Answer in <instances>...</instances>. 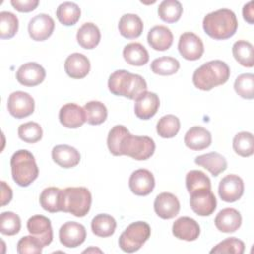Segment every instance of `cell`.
Listing matches in <instances>:
<instances>
[{
	"instance_id": "1",
	"label": "cell",
	"mask_w": 254,
	"mask_h": 254,
	"mask_svg": "<svg viewBox=\"0 0 254 254\" xmlns=\"http://www.w3.org/2000/svg\"><path fill=\"white\" fill-rule=\"evenodd\" d=\"M204 32L214 40H226L237 30L238 22L233 11L219 9L207 14L202 21Z\"/></svg>"
},
{
	"instance_id": "2",
	"label": "cell",
	"mask_w": 254,
	"mask_h": 254,
	"mask_svg": "<svg viewBox=\"0 0 254 254\" xmlns=\"http://www.w3.org/2000/svg\"><path fill=\"white\" fill-rule=\"evenodd\" d=\"M230 75V69L226 63L214 60L207 62L196 68L192 75L194 86L200 90H210L215 86L224 84Z\"/></svg>"
},
{
	"instance_id": "3",
	"label": "cell",
	"mask_w": 254,
	"mask_h": 254,
	"mask_svg": "<svg viewBox=\"0 0 254 254\" xmlns=\"http://www.w3.org/2000/svg\"><path fill=\"white\" fill-rule=\"evenodd\" d=\"M108 88L114 95L136 99L141 93L147 91V82L139 74L119 69L110 74Z\"/></svg>"
},
{
	"instance_id": "4",
	"label": "cell",
	"mask_w": 254,
	"mask_h": 254,
	"mask_svg": "<svg viewBox=\"0 0 254 254\" xmlns=\"http://www.w3.org/2000/svg\"><path fill=\"white\" fill-rule=\"evenodd\" d=\"M12 178L21 187L30 186L39 176V169L35 158L28 150H18L10 161Z\"/></svg>"
},
{
	"instance_id": "5",
	"label": "cell",
	"mask_w": 254,
	"mask_h": 254,
	"mask_svg": "<svg viewBox=\"0 0 254 254\" xmlns=\"http://www.w3.org/2000/svg\"><path fill=\"white\" fill-rule=\"evenodd\" d=\"M91 206V193L84 187H69L62 190V211L76 217L85 216Z\"/></svg>"
},
{
	"instance_id": "6",
	"label": "cell",
	"mask_w": 254,
	"mask_h": 254,
	"mask_svg": "<svg viewBox=\"0 0 254 254\" xmlns=\"http://www.w3.org/2000/svg\"><path fill=\"white\" fill-rule=\"evenodd\" d=\"M155 142L148 136H136L126 133L120 143V156L126 155L132 159L143 161L149 159L155 152Z\"/></svg>"
},
{
	"instance_id": "7",
	"label": "cell",
	"mask_w": 254,
	"mask_h": 254,
	"mask_svg": "<svg viewBox=\"0 0 254 254\" xmlns=\"http://www.w3.org/2000/svg\"><path fill=\"white\" fill-rule=\"evenodd\" d=\"M151 235V227L145 221H136L126 227L119 237L120 248L127 253L138 251Z\"/></svg>"
},
{
	"instance_id": "8",
	"label": "cell",
	"mask_w": 254,
	"mask_h": 254,
	"mask_svg": "<svg viewBox=\"0 0 254 254\" xmlns=\"http://www.w3.org/2000/svg\"><path fill=\"white\" fill-rule=\"evenodd\" d=\"M7 108L13 117L21 119L31 115L34 112L35 101L34 98L27 92L14 91L8 97Z\"/></svg>"
},
{
	"instance_id": "9",
	"label": "cell",
	"mask_w": 254,
	"mask_h": 254,
	"mask_svg": "<svg viewBox=\"0 0 254 254\" xmlns=\"http://www.w3.org/2000/svg\"><path fill=\"white\" fill-rule=\"evenodd\" d=\"M190 194V207L197 215L208 216L214 212L216 208V198L211 190H196Z\"/></svg>"
},
{
	"instance_id": "10",
	"label": "cell",
	"mask_w": 254,
	"mask_h": 254,
	"mask_svg": "<svg viewBox=\"0 0 254 254\" xmlns=\"http://www.w3.org/2000/svg\"><path fill=\"white\" fill-rule=\"evenodd\" d=\"M178 49L182 57L189 61H196L200 59L204 52L201 39L191 32H186L181 35Z\"/></svg>"
},
{
	"instance_id": "11",
	"label": "cell",
	"mask_w": 254,
	"mask_h": 254,
	"mask_svg": "<svg viewBox=\"0 0 254 254\" xmlns=\"http://www.w3.org/2000/svg\"><path fill=\"white\" fill-rule=\"evenodd\" d=\"M61 243L68 248H74L82 244L86 238L85 227L75 221H67L59 231Z\"/></svg>"
},
{
	"instance_id": "12",
	"label": "cell",
	"mask_w": 254,
	"mask_h": 254,
	"mask_svg": "<svg viewBox=\"0 0 254 254\" xmlns=\"http://www.w3.org/2000/svg\"><path fill=\"white\" fill-rule=\"evenodd\" d=\"M244 191L242 179L237 175H227L219 183L218 194L223 201L234 202L238 200Z\"/></svg>"
},
{
	"instance_id": "13",
	"label": "cell",
	"mask_w": 254,
	"mask_h": 254,
	"mask_svg": "<svg viewBox=\"0 0 254 254\" xmlns=\"http://www.w3.org/2000/svg\"><path fill=\"white\" fill-rule=\"evenodd\" d=\"M55 22L48 14H38L33 17L28 25V32L32 40L45 41L53 34Z\"/></svg>"
},
{
	"instance_id": "14",
	"label": "cell",
	"mask_w": 254,
	"mask_h": 254,
	"mask_svg": "<svg viewBox=\"0 0 254 254\" xmlns=\"http://www.w3.org/2000/svg\"><path fill=\"white\" fill-rule=\"evenodd\" d=\"M155 187V179L153 174L146 169L134 171L129 179V188L136 195H148Z\"/></svg>"
},
{
	"instance_id": "15",
	"label": "cell",
	"mask_w": 254,
	"mask_h": 254,
	"mask_svg": "<svg viewBox=\"0 0 254 254\" xmlns=\"http://www.w3.org/2000/svg\"><path fill=\"white\" fill-rule=\"evenodd\" d=\"M45 77V68L41 64L34 62L22 64L16 72L17 80L25 86H36L42 83Z\"/></svg>"
},
{
	"instance_id": "16",
	"label": "cell",
	"mask_w": 254,
	"mask_h": 254,
	"mask_svg": "<svg viewBox=\"0 0 254 254\" xmlns=\"http://www.w3.org/2000/svg\"><path fill=\"white\" fill-rule=\"evenodd\" d=\"M27 229L31 235L37 237L43 246L49 245L53 240L51 220L44 215H34L27 221Z\"/></svg>"
},
{
	"instance_id": "17",
	"label": "cell",
	"mask_w": 254,
	"mask_h": 254,
	"mask_svg": "<svg viewBox=\"0 0 254 254\" xmlns=\"http://www.w3.org/2000/svg\"><path fill=\"white\" fill-rule=\"evenodd\" d=\"M159 106V96L154 92L145 91L135 99L134 110L138 118L148 120L157 113Z\"/></svg>"
},
{
	"instance_id": "18",
	"label": "cell",
	"mask_w": 254,
	"mask_h": 254,
	"mask_svg": "<svg viewBox=\"0 0 254 254\" xmlns=\"http://www.w3.org/2000/svg\"><path fill=\"white\" fill-rule=\"evenodd\" d=\"M154 209L157 215L161 218L171 219L178 215L180 211V201L175 194L171 192H162L155 198Z\"/></svg>"
},
{
	"instance_id": "19",
	"label": "cell",
	"mask_w": 254,
	"mask_h": 254,
	"mask_svg": "<svg viewBox=\"0 0 254 254\" xmlns=\"http://www.w3.org/2000/svg\"><path fill=\"white\" fill-rule=\"evenodd\" d=\"M59 119L64 127L71 129L82 126L86 121L84 109L75 103L64 104L60 109Z\"/></svg>"
},
{
	"instance_id": "20",
	"label": "cell",
	"mask_w": 254,
	"mask_h": 254,
	"mask_svg": "<svg viewBox=\"0 0 254 254\" xmlns=\"http://www.w3.org/2000/svg\"><path fill=\"white\" fill-rule=\"evenodd\" d=\"M173 234L175 237L186 240L193 241L198 238L200 227L198 223L189 216H182L173 223Z\"/></svg>"
},
{
	"instance_id": "21",
	"label": "cell",
	"mask_w": 254,
	"mask_h": 254,
	"mask_svg": "<svg viewBox=\"0 0 254 254\" xmlns=\"http://www.w3.org/2000/svg\"><path fill=\"white\" fill-rule=\"evenodd\" d=\"M64 70L71 78H83L90 70L89 60L80 53H73L66 58L64 62Z\"/></svg>"
},
{
	"instance_id": "22",
	"label": "cell",
	"mask_w": 254,
	"mask_h": 254,
	"mask_svg": "<svg viewBox=\"0 0 254 254\" xmlns=\"http://www.w3.org/2000/svg\"><path fill=\"white\" fill-rule=\"evenodd\" d=\"M52 158L56 164L64 169L75 167L80 162L79 152L69 145H57L52 150Z\"/></svg>"
},
{
	"instance_id": "23",
	"label": "cell",
	"mask_w": 254,
	"mask_h": 254,
	"mask_svg": "<svg viewBox=\"0 0 254 254\" xmlns=\"http://www.w3.org/2000/svg\"><path fill=\"white\" fill-rule=\"evenodd\" d=\"M241 222V214L239 213L238 210L231 207H227L220 210L214 219V224L216 228L219 231L225 233L236 231L240 227Z\"/></svg>"
},
{
	"instance_id": "24",
	"label": "cell",
	"mask_w": 254,
	"mask_h": 254,
	"mask_svg": "<svg viewBox=\"0 0 254 254\" xmlns=\"http://www.w3.org/2000/svg\"><path fill=\"white\" fill-rule=\"evenodd\" d=\"M184 142L190 150L200 151L210 146L211 134L201 126H193L186 133Z\"/></svg>"
},
{
	"instance_id": "25",
	"label": "cell",
	"mask_w": 254,
	"mask_h": 254,
	"mask_svg": "<svg viewBox=\"0 0 254 254\" xmlns=\"http://www.w3.org/2000/svg\"><path fill=\"white\" fill-rule=\"evenodd\" d=\"M147 40L151 48L156 51H166L170 49L173 44V34L171 30L166 26H155L153 27L147 36Z\"/></svg>"
},
{
	"instance_id": "26",
	"label": "cell",
	"mask_w": 254,
	"mask_h": 254,
	"mask_svg": "<svg viewBox=\"0 0 254 254\" xmlns=\"http://www.w3.org/2000/svg\"><path fill=\"white\" fill-rule=\"evenodd\" d=\"M194 163L206 169L213 177H217L227 168L226 159L217 152H210L197 156L194 159Z\"/></svg>"
},
{
	"instance_id": "27",
	"label": "cell",
	"mask_w": 254,
	"mask_h": 254,
	"mask_svg": "<svg viewBox=\"0 0 254 254\" xmlns=\"http://www.w3.org/2000/svg\"><path fill=\"white\" fill-rule=\"evenodd\" d=\"M143 22L136 14H124L118 23L119 32L126 39L138 38L143 32Z\"/></svg>"
},
{
	"instance_id": "28",
	"label": "cell",
	"mask_w": 254,
	"mask_h": 254,
	"mask_svg": "<svg viewBox=\"0 0 254 254\" xmlns=\"http://www.w3.org/2000/svg\"><path fill=\"white\" fill-rule=\"evenodd\" d=\"M100 31L93 23H84L77 31L76 40L79 46L83 49H94L100 42Z\"/></svg>"
},
{
	"instance_id": "29",
	"label": "cell",
	"mask_w": 254,
	"mask_h": 254,
	"mask_svg": "<svg viewBox=\"0 0 254 254\" xmlns=\"http://www.w3.org/2000/svg\"><path fill=\"white\" fill-rule=\"evenodd\" d=\"M123 58L127 64L141 66L148 63L149 53L140 43H130L123 49Z\"/></svg>"
},
{
	"instance_id": "30",
	"label": "cell",
	"mask_w": 254,
	"mask_h": 254,
	"mask_svg": "<svg viewBox=\"0 0 254 254\" xmlns=\"http://www.w3.org/2000/svg\"><path fill=\"white\" fill-rule=\"evenodd\" d=\"M41 206L52 213L62 211V190L56 187L46 188L40 194Z\"/></svg>"
},
{
	"instance_id": "31",
	"label": "cell",
	"mask_w": 254,
	"mask_h": 254,
	"mask_svg": "<svg viewBox=\"0 0 254 254\" xmlns=\"http://www.w3.org/2000/svg\"><path fill=\"white\" fill-rule=\"evenodd\" d=\"M115 228L116 220L109 214H97L91 221V230L99 237L111 236L114 233Z\"/></svg>"
},
{
	"instance_id": "32",
	"label": "cell",
	"mask_w": 254,
	"mask_h": 254,
	"mask_svg": "<svg viewBox=\"0 0 254 254\" xmlns=\"http://www.w3.org/2000/svg\"><path fill=\"white\" fill-rule=\"evenodd\" d=\"M182 14V4L177 0H164L158 8V15L160 19L167 23H175L179 21Z\"/></svg>"
},
{
	"instance_id": "33",
	"label": "cell",
	"mask_w": 254,
	"mask_h": 254,
	"mask_svg": "<svg viewBox=\"0 0 254 254\" xmlns=\"http://www.w3.org/2000/svg\"><path fill=\"white\" fill-rule=\"evenodd\" d=\"M80 8L73 2H64L57 9V18L64 26H72L80 18Z\"/></svg>"
},
{
	"instance_id": "34",
	"label": "cell",
	"mask_w": 254,
	"mask_h": 254,
	"mask_svg": "<svg viewBox=\"0 0 254 254\" xmlns=\"http://www.w3.org/2000/svg\"><path fill=\"white\" fill-rule=\"evenodd\" d=\"M86 122L90 125H99L107 118V108L100 101H89L83 106Z\"/></svg>"
},
{
	"instance_id": "35",
	"label": "cell",
	"mask_w": 254,
	"mask_h": 254,
	"mask_svg": "<svg viewBox=\"0 0 254 254\" xmlns=\"http://www.w3.org/2000/svg\"><path fill=\"white\" fill-rule=\"evenodd\" d=\"M232 54L234 59L243 66H253V46L251 43L239 40L232 46Z\"/></svg>"
},
{
	"instance_id": "36",
	"label": "cell",
	"mask_w": 254,
	"mask_h": 254,
	"mask_svg": "<svg viewBox=\"0 0 254 254\" xmlns=\"http://www.w3.org/2000/svg\"><path fill=\"white\" fill-rule=\"evenodd\" d=\"M180 119L173 114H167L159 119L157 123V133L162 138H173L180 131Z\"/></svg>"
},
{
	"instance_id": "37",
	"label": "cell",
	"mask_w": 254,
	"mask_h": 254,
	"mask_svg": "<svg viewBox=\"0 0 254 254\" xmlns=\"http://www.w3.org/2000/svg\"><path fill=\"white\" fill-rule=\"evenodd\" d=\"M233 150L241 157H249L254 152L253 135L250 132H239L233 138Z\"/></svg>"
},
{
	"instance_id": "38",
	"label": "cell",
	"mask_w": 254,
	"mask_h": 254,
	"mask_svg": "<svg viewBox=\"0 0 254 254\" xmlns=\"http://www.w3.org/2000/svg\"><path fill=\"white\" fill-rule=\"evenodd\" d=\"M180 68V63L173 57H160L151 64V69L154 73L160 75H171Z\"/></svg>"
},
{
	"instance_id": "39",
	"label": "cell",
	"mask_w": 254,
	"mask_h": 254,
	"mask_svg": "<svg viewBox=\"0 0 254 254\" xmlns=\"http://www.w3.org/2000/svg\"><path fill=\"white\" fill-rule=\"evenodd\" d=\"M186 187L189 193L201 189L211 190L209 178L199 170H191L186 176Z\"/></svg>"
},
{
	"instance_id": "40",
	"label": "cell",
	"mask_w": 254,
	"mask_h": 254,
	"mask_svg": "<svg viewBox=\"0 0 254 254\" xmlns=\"http://www.w3.org/2000/svg\"><path fill=\"white\" fill-rule=\"evenodd\" d=\"M19 27V21L15 14L3 11L0 13V37L1 39L13 38Z\"/></svg>"
},
{
	"instance_id": "41",
	"label": "cell",
	"mask_w": 254,
	"mask_h": 254,
	"mask_svg": "<svg viewBox=\"0 0 254 254\" xmlns=\"http://www.w3.org/2000/svg\"><path fill=\"white\" fill-rule=\"evenodd\" d=\"M18 136L21 140H23L26 143H37L42 139L43 136V130L40 124L37 122H27L24 124H21L18 128Z\"/></svg>"
},
{
	"instance_id": "42",
	"label": "cell",
	"mask_w": 254,
	"mask_h": 254,
	"mask_svg": "<svg viewBox=\"0 0 254 254\" xmlns=\"http://www.w3.org/2000/svg\"><path fill=\"white\" fill-rule=\"evenodd\" d=\"M21 229V219L12 211L2 212L0 215V231L4 235H15Z\"/></svg>"
},
{
	"instance_id": "43",
	"label": "cell",
	"mask_w": 254,
	"mask_h": 254,
	"mask_svg": "<svg viewBox=\"0 0 254 254\" xmlns=\"http://www.w3.org/2000/svg\"><path fill=\"white\" fill-rule=\"evenodd\" d=\"M234 89L241 97L245 99H253L254 75L252 73H242L238 75L234 82Z\"/></svg>"
},
{
	"instance_id": "44",
	"label": "cell",
	"mask_w": 254,
	"mask_h": 254,
	"mask_svg": "<svg viewBox=\"0 0 254 254\" xmlns=\"http://www.w3.org/2000/svg\"><path fill=\"white\" fill-rule=\"evenodd\" d=\"M245 245L244 242L235 237H229L221 242H219L216 246H214L210 253H233V254H242L244 252Z\"/></svg>"
},
{
	"instance_id": "45",
	"label": "cell",
	"mask_w": 254,
	"mask_h": 254,
	"mask_svg": "<svg viewBox=\"0 0 254 254\" xmlns=\"http://www.w3.org/2000/svg\"><path fill=\"white\" fill-rule=\"evenodd\" d=\"M128 129L123 125H115L108 133L107 137V147L110 153L114 156H120V143L122 138L126 133H128Z\"/></svg>"
},
{
	"instance_id": "46",
	"label": "cell",
	"mask_w": 254,
	"mask_h": 254,
	"mask_svg": "<svg viewBox=\"0 0 254 254\" xmlns=\"http://www.w3.org/2000/svg\"><path fill=\"white\" fill-rule=\"evenodd\" d=\"M43 244L34 235L23 236L17 243V252L19 254H41Z\"/></svg>"
},
{
	"instance_id": "47",
	"label": "cell",
	"mask_w": 254,
	"mask_h": 254,
	"mask_svg": "<svg viewBox=\"0 0 254 254\" xmlns=\"http://www.w3.org/2000/svg\"><path fill=\"white\" fill-rule=\"evenodd\" d=\"M11 5L19 12H31L39 5L38 0H11Z\"/></svg>"
},
{
	"instance_id": "48",
	"label": "cell",
	"mask_w": 254,
	"mask_h": 254,
	"mask_svg": "<svg viewBox=\"0 0 254 254\" xmlns=\"http://www.w3.org/2000/svg\"><path fill=\"white\" fill-rule=\"evenodd\" d=\"M1 206H4L11 201L13 192L11 188L4 181L1 182Z\"/></svg>"
},
{
	"instance_id": "49",
	"label": "cell",
	"mask_w": 254,
	"mask_h": 254,
	"mask_svg": "<svg viewBox=\"0 0 254 254\" xmlns=\"http://www.w3.org/2000/svg\"><path fill=\"white\" fill-rule=\"evenodd\" d=\"M243 18L244 20L249 23L253 24L254 23V9H253V1H249L247 4L244 5L243 10H242Z\"/></svg>"
}]
</instances>
